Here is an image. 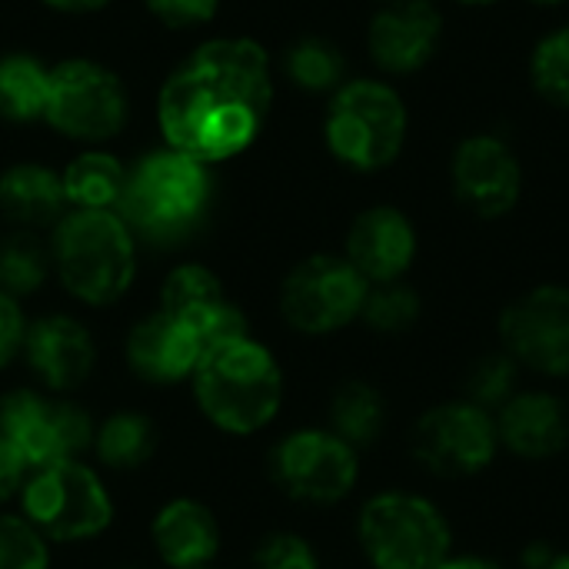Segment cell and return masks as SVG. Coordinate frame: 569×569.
<instances>
[{
    "mask_svg": "<svg viewBox=\"0 0 569 569\" xmlns=\"http://www.w3.org/2000/svg\"><path fill=\"white\" fill-rule=\"evenodd\" d=\"M20 360L27 363L37 387L70 397L97 370V340L80 317L53 310L27 323Z\"/></svg>",
    "mask_w": 569,
    "mask_h": 569,
    "instance_id": "9a60e30c",
    "label": "cell"
},
{
    "mask_svg": "<svg viewBox=\"0 0 569 569\" xmlns=\"http://www.w3.org/2000/svg\"><path fill=\"white\" fill-rule=\"evenodd\" d=\"M117 569H143V567H117Z\"/></svg>",
    "mask_w": 569,
    "mask_h": 569,
    "instance_id": "7bdbcfd3",
    "label": "cell"
},
{
    "mask_svg": "<svg viewBox=\"0 0 569 569\" xmlns=\"http://www.w3.org/2000/svg\"><path fill=\"white\" fill-rule=\"evenodd\" d=\"M357 543L370 569H440L453 557L447 513L410 490H383L360 507Z\"/></svg>",
    "mask_w": 569,
    "mask_h": 569,
    "instance_id": "52a82bcc",
    "label": "cell"
},
{
    "mask_svg": "<svg viewBox=\"0 0 569 569\" xmlns=\"http://www.w3.org/2000/svg\"><path fill=\"white\" fill-rule=\"evenodd\" d=\"M213 200L210 167L173 147L143 153L127 177L117 213L137 240L180 243L207 217Z\"/></svg>",
    "mask_w": 569,
    "mask_h": 569,
    "instance_id": "277c9868",
    "label": "cell"
},
{
    "mask_svg": "<svg viewBox=\"0 0 569 569\" xmlns=\"http://www.w3.org/2000/svg\"><path fill=\"white\" fill-rule=\"evenodd\" d=\"M43 3L60 10V13H93V10L110 7L113 0H43Z\"/></svg>",
    "mask_w": 569,
    "mask_h": 569,
    "instance_id": "8d00e7d4",
    "label": "cell"
},
{
    "mask_svg": "<svg viewBox=\"0 0 569 569\" xmlns=\"http://www.w3.org/2000/svg\"><path fill=\"white\" fill-rule=\"evenodd\" d=\"M417 250H420V237L413 220L390 203L360 210L343 243V257L357 267V273L370 287L403 280L417 260Z\"/></svg>",
    "mask_w": 569,
    "mask_h": 569,
    "instance_id": "ac0fdd59",
    "label": "cell"
},
{
    "mask_svg": "<svg viewBox=\"0 0 569 569\" xmlns=\"http://www.w3.org/2000/svg\"><path fill=\"white\" fill-rule=\"evenodd\" d=\"M27 323L30 320L23 313V303L0 290V373L20 360L23 337H27Z\"/></svg>",
    "mask_w": 569,
    "mask_h": 569,
    "instance_id": "e575fe53",
    "label": "cell"
},
{
    "mask_svg": "<svg viewBox=\"0 0 569 569\" xmlns=\"http://www.w3.org/2000/svg\"><path fill=\"white\" fill-rule=\"evenodd\" d=\"M267 477L293 503L337 507L360 483V450L330 427H297L270 447Z\"/></svg>",
    "mask_w": 569,
    "mask_h": 569,
    "instance_id": "9c48e42d",
    "label": "cell"
},
{
    "mask_svg": "<svg viewBox=\"0 0 569 569\" xmlns=\"http://www.w3.org/2000/svg\"><path fill=\"white\" fill-rule=\"evenodd\" d=\"M150 17L170 30H193L217 17L220 0H143Z\"/></svg>",
    "mask_w": 569,
    "mask_h": 569,
    "instance_id": "836d02e7",
    "label": "cell"
},
{
    "mask_svg": "<svg viewBox=\"0 0 569 569\" xmlns=\"http://www.w3.org/2000/svg\"><path fill=\"white\" fill-rule=\"evenodd\" d=\"M370 283L343 253H310L280 283V317L300 337H333L360 320Z\"/></svg>",
    "mask_w": 569,
    "mask_h": 569,
    "instance_id": "30bf717a",
    "label": "cell"
},
{
    "mask_svg": "<svg viewBox=\"0 0 569 569\" xmlns=\"http://www.w3.org/2000/svg\"><path fill=\"white\" fill-rule=\"evenodd\" d=\"M440 569H503L500 563H493V560H487V557H450L447 563Z\"/></svg>",
    "mask_w": 569,
    "mask_h": 569,
    "instance_id": "f35d334b",
    "label": "cell"
},
{
    "mask_svg": "<svg viewBox=\"0 0 569 569\" xmlns=\"http://www.w3.org/2000/svg\"><path fill=\"white\" fill-rule=\"evenodd\" d=\"M47 247L67 297L90 310L120 303L137 280V237L117 210H67Z\"/></svg>",
    "mask_w": 569,
    "mask_h": 569,
    "instance_id": "3957f363",
    "label": "cell"
},
{
    "mask_svg": "<svg viewBox=\"0 0 569 569\" xmlns=\"http://www.w3.org/2000/svg\"><path fill=\"white\" fill-rule=\"evenodd\" d=\"M410 113L403 97L377 77H357L333 90L323 117V140L337 163L377 173L397 163L407 143Z\"/></svg>",
    "mask_w": 569,
    "mask_h": 569,
    "instance_id": "5b68a950",
    "label": "cell"
},
{
    "mask_svg": "<svg viewBox=\"0 0 569 569\" xmlns=\"http://www.w3.org/2000/svg\"><path fill=\"white\" fill-rule=\"evenodd\" d=\"M50 70L33 53L0 57V117L10 123H33L47 117L50 103Z\"/></svg>",
    "mask_w": 569,
    "mask_h": 569,
    "instance_id": "d4e9b609",
    "label": "cell"
},
{
    "mask_svg": "<svg viewBox=\"0 0 569 569\" xmlns=\"http://www.w3.org/2000/svg\"><path fill=\"white\" fill-rule=\"evenodd\" d=\"M93 423L83 403L43 387H13L0 397V437L13 443L30 470L83 460L93 443Z\"/></svg>",
    "mask_w": 569,
    "mask_h": 569,
    "instance_id": "ba28073f",
    "label": "cell"
},
{
    "mask_svg": "<svg viewBox=\"0 0 569 569\" xmlns=\"http://www.w3.org/2000/svg\"><path fill=\"white\" fill-rule=\"evenodd\" d=\"M160 447V430L153 417L133 407H120L93 423V443L90 457L100 470L110 473H133L143 470Z\"/></svg>",
    "mask_w": 569,
    "mask_h": 569,
    "instance_id": "7402d4cb",
    "label": "cell"
},
{
    "mask_svg": "<svg viewBox=\"0 0 569 569\" xmlns=\"http://www.w3.org/2000/svg\"><path fill=\"white\" fill-rule=\"evenodd\" d=\"M150 547L167 569H210L223 550V527L210 503L170 497L150 517Z\"/></svg>",
    "mask_w": 569,
    "mask_h": 569,
    "instance_id": "d6986e66",
    "label": "cell"
},
{
    "mask_svg": "<svg viewBox=\"0 0 569 569\" xmlns=\"http://www.w3.org/2000/svg\"><path fill=\"white\" fill-rule=\"evenodd\" d=\"M50 543L13 510H0V569H50Z\"/></svg>",
    "mask_w": 569,
    "mask_h": 569,
    "instance_id": "1f68e13d",
    "label": "cell"
},
{
    "mask_svg": "<svg viewBox=\"0 0 569 569\" xmlns=\"http://www.w3.org/2000/svg\"><path fill=\"white\" fill-rule=\"evenodd\" d=\"M190 393L200 417L223 437H257L283 410L287 377L277 353L253 333L207 347L200 357Z\"/></svg>",
    "mask_w": 569,
    "mask_h": 569,
    "instance_id": "7a4b0ae2",
    "label": "cell"
},
{
    "mask_svg": "<svg viewBox=\"0 0 569 569\" xmlns=\"http://www.w3.org/2000/svg\"><path fill=\"white\" fill-rule=\"evenodd\" d=\"M420 317H423V300L403 280L370 287L363 313H360V320L380 337H403L420 323Z\"/></svg>",
    "mask_w": 569,
    "mask_h": 569,
    "instance_id": "f1b7e54d",
    "label": "cell"
},
{
    "mask_svg": "<svg viewBox=\"0 0 569 569\" xmlns=\"http://www.w3.org/2000/svg\"><path fill=\"white\" fill-rule=\"evenodd\" d=\"M60 170L47 163H13L0 173V213L20 230H53L67 213Z\"/></svg>",
    "mask_w": 569,
    "mask_h": 569,
    "instance_id": "44dd1931",
    "label": "cell"
},
{
    "mask_svg": "<svg viewBox=\"0 0 569 569\" xmlns=\"http://www.w3.org/2000/svg\"><path fill=\"white\" fill-rule=\"evenodd\" d=\"M500 343L520 367L540 377H569V287L543 283L507 303Z\"/></svg>",
    "mask_w": 569,
    "mask_h": 569,
    "instance_id": "4fadbf2b",
    "label": "cell"
},
{
    "mask_svg": "<svg viewBox=\"0 0 569 569\" xmlns=\"http://www.w3.org/2000/svg\"><path fill=\"white\" fill-rule=\"evenodd\" d=\"M500 450L520 460H553L569 447V403L547 390H517L497 413Z\"/></svg>",
    "mask_w": 569,
    "mask_h": 569,
    "instance_id": "ffe728a7",
    "label": "cell"
},
{
    "mask_svg": "<svg viewBox=\"0 0 569 569\" xmlns=\"http://www.w3.org/2000/svg\"><path fill=\"white\" fill-rule=\"evenodd\" d=\"M270 107L273 70L267 50L250 37H213L160 87L157 123L167 147L213 167L253 147Z\"/></svg>",
    "mask_w": 569,
    "mask_h": 569,
    "instance_id": "6da1fadb",
    "label": "cell"
},
{
    "mask_svg": "<svg viewBox=\"0 0 569 569\" xmlns=\"http://www.w3.org/2000/svg\"><path fill=\"white\" fill-rule=\"evenodd\" d=\"M330 430L347 440L353 450H367L383 437L387 427V400L367 380H343L327 407Z\"/></svg>",
    "mask_w": 569,
    "mask_h": 569,
    "instance_id": "cb8c5ba5",
    "label": "cell"
},
{
    "mask_svg": "<svg viewBox=\"0 0 569 569\" xmlns=\"http://www.w3.org/2000/svg\"><path fill=\"white\" fill-rule=\"evenodd\" d=\"M130 167L107 150H83L63 170V197L70 210H117L127 190Z\"/></svg>",
    "mask_w": 569,
    "mask_h": 569,
    "instance_id": "603a6c76",
    "label": "cell"
},
{
    "mask_svg": "<svg viewBox=\"0 0 569 569\" xmlns=\"http://www.w3.org/2000/svg\"><path fill=\"white\" fill-rule=\"evenodd\" d=\"M27 477H30L27 460L13 450V443H7L0 437V510H7L10 503H17Z\"/></svg>",
    "mask_w": 569,
    "mask_h": 569,
    "instance_id": "d590c367",
    "label": "cell"
},
{
    "mask_svg": "<svg viewBox=\"0 0 569 569\" xmlns=\"http://www.w3.org/2000/svg\"><path fill=\"white\" fill-rule=\"evenodd\" d=\"M453 3H463V7H493L500 0H453Z\"/></svg>",
    "mask_w": 569,
    "mask_h": 569,
    "instance_id": "60d3db41",
    "label": "cell"
},
{
    "mask_svg": "<svg viewBox=\"0 0 569 569\" xmlns=\"http://www.w3.org/2000/svg\"><path fill=\"white\" fill-rule=\"evenodd\" d=\"M443 13L433 0L383 3L367 27L370 60L393 77L420 73L440 50Z\"/></svg>",
    "mask_w": 569,
    "mask_h": 569,
    "instance_id": "e0dca14e",
    "label": "cell"
},
{
    "mask_svg": "<svg viewBox=\"0 0 569 569\" xmlns=\"http://www.w3.org/2000/svg\"><path fill=\"white\" fill-rule=\"evenodd\" d=\"M50 103L47 123L77 143H103L127 127L130 97L123 80L87 57L60 60L50 70Z\"/></svg>",
    "mask_w": 569,
    "mask_h": 569,
    "instance_id": "8fae6325",
    "label": "cell"
},
{
    "mask_svg": "<svg viewBox=\"0 0 569 569\" xmlns=\"http://www.w3.org/2000/svg\"><path fill=\"white\" fill-rule=\"evenodd\" d=\"M17 507V513L27 517V523L37 527L50 547L93 543L117 520L113 493L100 467L87 460H63L43 470H30Z\"/></svg>",
    "mask_w": 569,
    "mask_h": 569,
    "instance_id": "8992f818",
    "label": "cell"
},
{
    "mask_svg": "<svg viewBox=\"0 0 569 569\" xmlns=\"http://www.w3.org/2000/svg\"><path fill=\"white\" fill-rule=\"evenodd\" d=\"M530 83L547 103L569 110V27L537 40L530 53Z\"/></svg>",
    "mask_w": 569,
    "mask_h": 569,
    "instance_id": "f546056e",
    "label": "cell"
},
{
    "mask_svg": "<svg viewBox=\"0 0 569 569\" xmlns=\"http://www.w3.org/2000/svg\"><path fill=\"white\" fill-rule=\"evenodd\" d=\"M283 73L307 93H333L347 83V57L327 37H300L283 53Z\"/></svg>",
    "mask_w": 569,
    "mask_h": 569,
    "instance_id": "4316f807",
    "label": "cell"
},
{
    "mask_svg": "<svg viewBox=\"0 0 569 569\" xmlns=\"http://www.w3.org/2000/svg\"><path fill=\"white\" fill-rule=\"evenodd\" d=\"M413 460L443 480H467L493 467L500 453L497 420L490 410L463 400L430 407L410 430Z\"/></svg>",
    "mask_w": 569,
    "mask_h": 569,
    "instance_id": "7c38bea8",
    "label": "cell"
},
{
    "mask_svg": "<svg viewBox=\"0 0 569 569\" xmlns=\"http://www.w3.org/2000/svg\"><path fill=\"white\" fill-rule=\"evenodd\" d=\"M227 300L223 280L203 263H177L160 283V310L193 320L203 310Z\"/></svg>",
    "mask_w": 569,
    "mask_h": 569,
    "instance_id": "83f0119b",
    "label": "cell"
},
{
    "mask_svg": "<svg viewBox=\"0 0 569 569\" xmlns=\"http://www.w3.org/2000/svg\"><path fill=\"white\" fill-rule=\"evenodd\" d=\"M527 3H533V7H560L567 0H527Z\"/></svg>",
    "mask_w": 569,
    "mask_h": 569,
    "instance_id": "b9f144b4",
    "label": "cell"
},
{
    "mask_svg": "<svg viewBox=\"0 0 569 569\" xmlns=\"http://www.w3.org/2000/svg\"><path fill=\"white\" fill-rule=\"evenodd\" d=\"M383 3H393V0H383Z\"/></svg>",
    "mask_w": 569,
    "mask_h": 569,
    "instance_id": "ee69618b",
    "label": "cell"
},
{
    "mask_svg": "<svg viewBox=\"0 0 569 569\" xmlns=\"http://www.w3.org/2000/svg\"><path fill=\"white\" fill-rule=\"evenodd\" d=\"M453 197L480 220H500L523 197V167L517 150L497 133L463 137L450 160Z\"/></svg>",
    "mask_w": 569,
    "mask_h": 569,
    "instance_id": "5bb4252c",
    "label": "cell"
},
{
    "mask_svg": "<svg viewBox=\"0 0 569 569\" xmlns=\"http://www.w3.org/2000/svg\"><path fill=\"white\" fill-rule=\"evenodd\" d=\"M253 569H320V553L317 547L293 530H277L267 533L250 557Z\"/></svg>",
    "mask_w": 569,
    "mask_h": 569,
    "instance_id": "d6a6232c",
    "label": "cell"
},
{
    "mask_svg": "<svg viewBox=\"0 0 569 569\" xmlns=\"http://www.w3.org/2000/svg\"><path fill=\"white\" fill-rule=\"evenodd\" d=\"M520 363L500 347L497 353L480 357L470 373H467V400L497 413L513 393H517V377H520Z\"/></svg>",
    "mask_w": 569,
    "mask_h": 569,
    "instance_id": "4dcf8cb0",
    "label": "cell"
},
{
    "mask_svg": "<svg viewBox=\"0 0 569 569\" xmlns=\"http://www.w3.org/2000/svg\"><path fill=\"white\" fill-rule=\"evenodd\" d=\"M547 569H569V553H557V557L547 563Z\"/></svg>",
    "mask_w": 569,
    "mask_h": 569,
    "instance_id": "ab89813d",
    "label": "cell"
},
{
    "mask_svg": "<svg viewBox=\"0 0 569 569\" xmlns=\"http://www.w3.org/2000/svg\"><path fill=\"white\" fill-rule=\"evenodd\" d=\"M53 273L50 247L30 233V230H13L0 240V290L10 293L13 300L33 297L43 290V283Z\"/></svg>",
    "mask_w": 569,
    "mask_h": 569,
    "instance_id": "484cf974",
    "label": "cell"
},
{
    "mask_svg": "<svg viewBox=\"0 0 569 569\" xmlns=\"http://www.w3.org/2000/svg\"><path fill=\"white\" fill-rule=\"evenodd\" d=\"M210 569H220V567H210Z\"/></svg>",
    "mask_w": 569,
    "mask_h": 569,
    "instance_id": "f6af8a7d",
    "label": "cell"
},
{
    "mask_svg": "<svg viewBox=\"0 0 569 569\" xmlns=\"http://www.w3.org/2000/svg\"><path fill=\"white\" fill-rule=\"evenodd\" d=\"M203 353V337L183 317H173L160 307L130 323L123 337L127 370L153 390H173L180 383H190Z\"/></svg>",
    "mask_w": 569,
    "mask_h": 569,
    "instance_id": "2e32d148",
    "label": "cell"
},
{
    "mask_svg": "<svg viewBox=\"0 0 569 569\" xmlns=\"http://www.w3.org/2000/svg\"><path fill=\"white\" fill-rule=\"evenodd\" d=\"M553 557H557V553L550 550V543H540V540H537V543H530V547L520 553V563L527 569H547V563H550Z\"/></svg>",
    "mask_w": 569,
    "mask_h": 569,
    "instance_id": "74e56055",
    "label": "cell"
}]
</instances>
